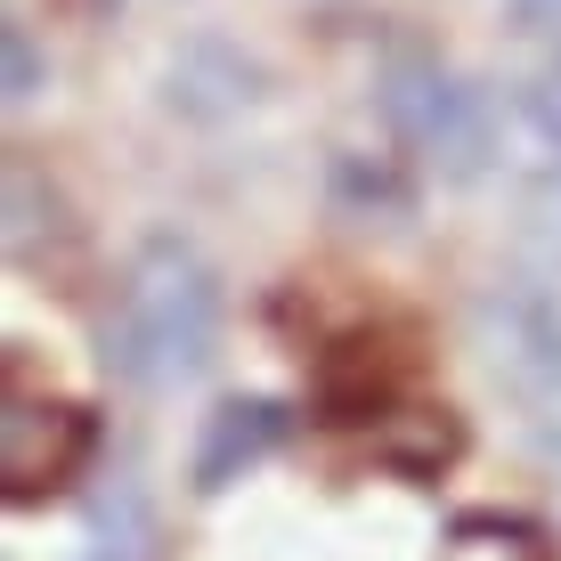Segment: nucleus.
Segmentation results:
<instances>
[{
  "instance_id": "obj_1",
  "label": "nucleus",
  "mask_w": 561,
  "mask_h": 561,
  "mask_svg": "<svg viewBox=\"0 0 561 561\" xmlns=\"http://www.w3.org/2000/svg\"><path fill=\"white\" fill-rule=\"evenodd\" d=\"M220 325H228V294H220L211 253L180 228H154V237L130 244L123 277H114L99 358L123 391L163 399L220 358Z\"/></svg>"
},
{
  "instance_id": "obj_2",
  "label": "nucleus",
  "mask_w": 561,
  "mask_h": 561,
  "mask_svg": "<svg viewBox=\"0 0 561 561\" xmlns=\"http://www.w3.org/2000/svg\"><path fill=\"white\" fill-rule=\"evenodd\" d=\"M375 114L391 154L415 180L439 187H472L505 163V99L480 90L472 73H456L439 49L423 42H391L375 66Z\"/></svg>"
},
{
  "instance_id": "obj_3",
  "label": "nucleus",
  "mask_w": 561,
  "mask_h": 561,
  "mask_svg": "<svg viewBox=\"0 0 561 561\" xmlns=\"http://www.w3.org/2000/svg\"><path fill=\"white\" fill-rule=\"evenodd\" d=\"M472 351L520 408H561V294L553 277H496L472 294Z\"/></svg>"
},
{
  "instance_id": "obj_4",
  "label": "nucleus",
  "mask_w": 561,
  "mask_h": 561,
  "mask_svg": "<svg viewBox=\"0 0 561 561\" xmlns=\"http://www.w3.org/2000/svg\"><path fill=\"white\" fill-rule=\"evenodd\" d=\"M505 171H513V253L529 277H561V73L505 99Z\"/></svg>"
},
{
  "instance_id": "obj_5",
  "label": "nucleus",
  "mask_w": 561,
  "mask_h": 561,
  "mask_svg": "<svg viewBox=\"0 0 561 561\" xmlns=\"http://www.w3.org/2000/svg\"><path fill=\"white\" fill-rule=\"evenodd\" d=\"M99 448H106L99 415L73 408V399H33V391L0 399V496H9V505L66 496L73 480L99 463Z\"/></svg>"
},
{
  "instance_id": "obj_6",
  "label": "nucleus",
  "mask_w": 561,
  "mask_h": 561,
  "mask_svg": "<svg viewBox=\"0 0 561 561\" xmlns=\"http://www.w3.org/2000/svg\"><path fill=\"white\" fill-rule=\"evenodd\" d=\"M294 408L285 399H220V408L204 415V432H196V456H187V489L196 496H220V489H237L244 472H261L268 456L294 439Z\"/></svg>"
},
{
  "instance_id": "obj_7",
  "label": "nucleus",
  "mask_w": 561,
  "mask_h": 561,
  "mask_svg": "<svg viewBox=\"0 0 561 561\" xmlns=\"http://www.w3.org/2000/svg\"><path fill=\"white\" fill-rule=\"evenodd\" d=\"M261 90H268L261 57H244L237 42H220V33L180 42L171 66H163V106L180 114V123H237L244 106H261Z\"/></svg>"
},
{
  "instance_id": "obj_8",
  "label": "nucleus",
  "mask_w": 561,
  "mask_h": 561,
  "mask_svg": "<svg viewBox=\"0 0 561 561\" xmlns=\"http://www.w3.org/2000/svg\"><path fill=\"white\" fill-rule=\"evenodd\" d=\"M415 171L399 163V154H334V171H325V196L351 228H408L415 220Z\"/></svg>"
},
{
  "instance_id": "obj_9",
  "label": "nucleus",
  "mask_w": 561,
  "mask_h": 561,
  "mask_svg": "<svg viewBox=\"0 0 561 561\" xmlns=\"http://www.w3.org/2000/svg\"><path fill=\"white\" fill-rule=\"evenodd\" d=\"M9 261L16 268H49V253H66L73 244V211L57 196V180L42 163H25V154H9Z\"/></svg>"
},
{
  "instance_id": "obj_10",
  "label": "nucleus",
  "mask_w": 561,
  "mask_h": 561,
  "mask_svg": "<svg viewBox=\"0 0 561 561\" xmlns=\"http://www.w3.org/2000/svg\"><path fill=\"white\" fill-rule=\"evenodd\" d=\"M147 546H154V520H147V496L130 480V463H123V472H106L99 505H90V553L82 561H147Z\"/></svg>"
},
{
  "instance_id": "obj_11",
  "label": "nucleus",
  "mask_w": 561,
  "mask_h": 561,
  "mask_svg": "<svg viewBox=\"0 0 561 561\" xmlns=\"http://www.w3.org/2000/svg\"><path fill=\"white\" fill-rule=\"evenodd\" d=\"M439 561H553V546L520 513H456L439 537Z\"/></svg>"
},
{
  "instance_id": "obj_12",
  "label": "nucleus",
  "mask_w": 561,
  "mask_h": 561,
  "mask_svg": "<svg viewBox=\"0 0 561 561\" xmlns=\"http://www.w3.org/2000/svg\"><path fill=\"white\" fill-rule=\"evenodd\" d=\"M0 82H9V106H33L49 90V57H42V42H33L25 16L0 25Z\"/></svg>"
},
{
  "instance_id": "obj_13",
  "label": "nucleus",
  "mask_w": 561,
  "mask_h": 561,
  "mask_svg": "<svg viewBox=\"0 0 561 561\" xmlns=\"http://www.w3.org/2000/svg\"><path fill=\"white\" fill-rule=\"evenodd\" d=\"M513 9V33H529V42H561V0H505Z\"/></svg>"
},
{
  "instance_id": "obj_14",
  "label": "nucleus",
  "mask_w": 561,
  "mask_h": 561,
  "mask_svg": "<svg viewBox=\"0 0 561 561\" xmlns=\"http://www.w3.org/2000/svg\"><path fill=\"white\" fill-rule=\"evenodd\" d=\"M537 463H546L553 489H561V423H546V432H537Z\"/></svg>"
}]
</instances>
